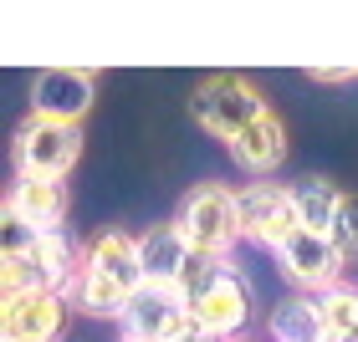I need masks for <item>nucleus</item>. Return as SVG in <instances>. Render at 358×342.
I'll use <instances>...</instances> for the list:
<instances>
[{
  "label": "nucleus",
  "instance_id": "1",
  "mask_svg": "<svg viewBox=\"0 0 358 342\" xmlns=\"http://www.w3.org/2000/svg\"><path fill=\"white\" fill-rule=\"evenodd\" d=\"M179 291L189 297L194 327H205L215 337H236L246 327V317H251V286H246V276H241L231 260H200L194 255V266H189Z\"/></svg>",
  "mask_w": 358,
  "mask_h": 342
},
{
  "label": "nucleus",
  "instance_id": "2",
  "mask_svg": "<svg viewBox=\"0 0 358 342\" xmlns=\"http://www.w3.org/2000/svg\"><path fill=\"white\" fill-rule=\"evenodd\" d=\"M174 230L200 260H225L241 240V209L225 184H194L174 209Z\"/></svg>",
  "mask_w": 358,
  "mask_h": 342
},
{
  "label": "nucleus",
  "instance_id": "3",
  "mask_svg": "<svg viewBox=\"0 0 358 342\" xmlns=\"http://www.w3.org/2000/svg\"><path fill=\"white\" fill-rule=\"evenodd\" d=\"M83 158V128L62 118H31L15 128V174H46L67 179L72 164Z\"/></svg>",
  "mask_w": 358,
  "mask_h": 342
},
{
  "label": "nucleus",
  "instance_id": "4",
  "mask_svg": "<svg viewBox=\"0 0 358 342\" xmlns=\"http://www.w3.org/2000/svg\"><path fill=\"white\" fill-rule=\"evenodd\" d=\"M266 112L271 107L262 103V92H256L246 77H210V82L194 92V118H200V128H210V133L225 138V143H236L251 123H262Z\"/></svg>",
  "mask_w": 358,
  "mask_h": 342
},
{
  "label": "nucleus",
  "instance_id": "5",
  "mask_svg": "<svg viewBox=\"0 0 358 342\" xmlns=\"http://www.w3.org/2000/svg\"><path fill=\"white\" fill-rule=\"evenodd\" d=\"M123 337H138V342H179L194 317H189V297L179 286H138L123 306Z\"/></svg>",
  "mask_w": 358,
  "mask_h": 342
},
{
  "label": "nucleus",
  "instance_id": "6",
  "mask_svg": "<svg viewBox=\"0 0 358 342\" xmlns=\"http://www.w3.org/2000/svg\"><path fill=\"white\" fill-rule=\"evenodd\" d=\"M236 209H241V240H262L266 251H282L292 235L302 230V215H297V200L292 189L282 184H251L236 194Z\"/></svg>",
  "mask_w": 358,
  "mask_h": 342
},
{
  "label": "nucleus",
  "instance_id": "7",
  "mask_svg": "<svg viewBox=\"0 0 358 342\" xmlns=\"http://www.w3.org/2000/svg\"><path fill=\"white\" fill-rule=\"evenodd\" d=\"M67 306L72 302L62 291H10L0 312V342H62Z\"/></svg>",
  "mask_w": 358,
  "mask_h": 342
},
{
  "label": "nucleus",
  "instance_id": "8",
  "mask_svg": "<svg viewBox=\"0 0 358 342\" xmlns=\"http://www.w3.org/2000/svg\"><path fill=\"white\" fill-rule=\"evenodd\" d=\"M276 260L287 266V276L297 286H313V291H333L338 276H343V255H338V246L328 235H313V230H297L282 251H276Z\"/></svg>",
  "mask_w": 358,
  "mask_h": 342
},
{
  "label": "nucleus",
  "instance_id": "9",
  "mask_svg": "<svg viewBox=\"0 0 358 342\" xmlns=\"http://www.w3.org/2000/svg\"><path fill=\"white\" fill-rule=\"evenodd\" d=\"M92 107V72H72V67H46L31 87V112L36 118H62L77 123Z\"/></svg>",
  "mask_w": 358,
  "mask_h": 342
},
{
  "label": "nucleus",
  "instance_id": "10",
  "mask_svg": "<svg viewBox=\"0 0 358 342\" xmlns=\"http://www.w3.org/2000/svg\"><path fill=\"white\" fill-rule=\"evenodd\" d=\"M83 260H87L97 276H108L123 297H134L138 286H149V276H143V255H138V235H128V230L92 235L87 251H83Z\"/></svg>",
  "mask_w": 358,
  "mask_h": 342
},
{
  "label": "nucleus",
  "instance_id": "11",
  "mask_svg": "<svg viewBox=\"0 0 358 342\" xmlns=\"http://www.w3.org/2000/svg\"><path fill=\"white\" fill-rule=\"evenodd\" d=\"M6 205H10L26 225H36V230H62V220H67V179L15 174Z\"/></svg>",
  "mask_w": 358,
  "mask_h": 342
},
{
  "label": "nucleus",
  "instance_id": "12",
  "mask_svg": "<svg viewBox=\"0 0 358 342\" xmlns=\"http://www.w3.org/2000/svg\"><path fill=\"white\" fill-rule=\"evenodd\" d=\"M138 255H143V276H149L154 286H185V276H189V266H194V255H189L185 240H179L174 220L143 230V235H138Z\"/></svg>",
  "mask_w": 358,
  "mask_h": 342
},
{
  "label": "nucleus",
  "instance_id": "13",
  "mask_svg": "<svg viewBox=\"0 0 358 342\" xmlns=\"http://www.w3.org/2000/svg\"><path fill=\"white\" fill-rule=\"evenodd\" d=\"M231 158H236L246 174H271V169L287 158V128H282V118L266 112L262 123H251L246 133L231 143Z\"/></svg>",
  "mask_w": 358,
  "mask_h": 342
},
{
  "label": "nucleus",
  "instance_id": "14",
  "mask_svg": "<svg viewBox=\"0 0 358 342\" xmlns=\"http://www.w3.org/2000/svg\"><path fill=\"white\" fill-rule=\"evenodd\" d=\"M292 200H297V215H302V230L313 235H328L338 230V215H343V194H338V184H328V179H307V184L292 189Z\"/></svg>",
  "mask_w": 358,
  "mask_h": 342
},
{
  "label": "nucleus",
  "instance_id": "15",
  "mask_svg": "<svg viewBox=\"0 0 358 342\" xmlns=\"http://www.w3.org/2000/svg\"><path fill=\"white\" fill-rule=\"evenodd\" d=\"M317 317H322V342H358V291L353 286L322 291Z\"/></svg>",
  "mask_w": 358,
  "mask_h": 342
},
{
  "label": "nucleus",
  "instance_id": "16",
  "mask_svg": "<svg viewBox=\"0 0 358 342\" xmlns=\"http://www.w3.org/2000/svg\"><path fill=\"white\" fill-rule=\"evenodd\" d=\"M271 342H322V317H317V297L307 302H282L271 312Z\"/></svg>",
  "mask_w": 358,
  "mask_h": 342
},
{
  "label": "nucleus",
  "instance_id": "17",
  "mask_svg": "<svg viewBox=\"0 0 358 342\" xmlns=\"http://www.w3.org/2000/svg\"><path fill=\"white\" fill-rule=\"evenodd\" d=\"M333 246H338V255H343V260L358 255V200L343 205V215H338V230H333Z\"/></svg>",
  "mask_w": 358,
  "mask_h": 342
},
{
  "label": "nucleus",
  "instance_id": "18",
  "mask_svg": "<svg viewBox=\"0 0 358 342\" xmlns=\"http://www.w3.org/2000/svg\"><path fill=\"white\" fill-rule=\"evenodd\" d=\"M358 72H338V67H313L307 72V82H353Z\"/></svg>",
  "mask_w": 358,
  "mask_h": 342
},
{
  "label": "nucleus",
  "instance_id": "19",
  "mask_svg": "<svg viewBox=\"0 0 358 342\" xmlns=\"http://www.w3.org/2000/svg\"><path fill=\"white\" fill-rule=\"evenodd\" d=\"M179 342H231V337H215V332H205V327H189Z\"/></svg>",
  "mask_w": 358,
  "mask_h": 342
},
{
  "label": "nucleus",
  "instance_id": "20",
  "mask_svg": "<svg viewBox=\"0 0 358 342\" xmlns=\"http://www.w3.org/2000/svg\"><path fill=\"white\" fill-rule=\"evenodd\" d=\"M123 342H138V337H123Z\"/></svg>",
  "mask_w": 358,
  "mask_h": 342
}]
</instances>
